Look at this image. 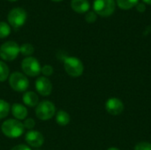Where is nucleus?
Listing matches in <instances>:
<instances>
[{"label": "nucleus", "instance_id": "nucleus-1", "mask_svg": "<svg viewBox=\"0 0 151 150\" xmlns=\"http://www.w3.org/2000/svg\"><path fill=\"white\" fill-rule=\"evenodd\" d=\"M23 123L15 118H10L4 121L1 125V131L4 136L10 139H17L24 133Z\"/></svg>", "mask_w": 151, "mask_h": 150}, {"label": "nucleus", "instance_id": "nucleus-2", "mask_svg": "<svg viewBox=\"0 0 151 150\" xmlns=\"http://www.w3.org/2000/svg\"><path fill=\"white\" fill-rule=\"evenodd\" d=\"M64 68L66 73L73 77L77 78L82 75L84 65L81 59L76 57H66L64 59Z\"/></svg>", "mask_w": 151, "mask_h": 150}, {"label": "nucleus", "instance_id": "nucleus-3", "mask_svg": "<svg viewBox=\"0 0 151 150\" xmlns=\"http://www.w3.org/2000/svg\"><path fill=\"white\" fill-rule=\"evenodd\" d=\"M35 115L40 120H49L56 115L55 104L48 100L42 101L35 107Z\"/></svg>", "mask_w": 151, "mask_h": 150}, {"label": "nucleus", "instance_id": "nucleus-4", "mask_svg": "<svg viewBox=\"0 0 151 150\" xmlns=\"http://www.w3.org/2000/svg\"><path fill=\"white\" fill-rule=\"evenodd\" d=\"M9 84L12 90L16 92H26L29 87L27 77L19 72H14L9 76Z\"/></svg>", "mask_w": 151, "mask_h": 150}, {"label": "nucleus", "instance_id": "nucleus-5", "mask_svg": "<svg viewBox=\"0 0 151 150\" xmlns=\"http://www.w3.org/2000/svg\"><path fill=\"white\" fill-rule=\"evenodd\" d=\"M27 13L26 10L21 7H16L12 9L7 15L9 25L16 29L24 26L27 21Z\"/></svg>", "mask_w": 151, "mask_h": 150}, {"label": "nucleus", "instance_id": "nucleus-6", "mask_svg": "<svg viewBox=\"0 0 151 150\" xmlns=\"http://www.w3.org/2000/svg\"><path fill=\"white\" fill-rule=\"evenodd\" d=\"M19 54V46L13 41L4 42L0 46V57L4 61H12Z\"/></svg>", "mask_w": 151, "mask_h": 150}, {"label": "nucleus", "instance_id": "nucleus-7", "mask_svg": "<svg viewBox=\"0 0 151 150\" xmlns=\"http://www.w3.org/2000/svg\"><path fill=\"white\" fill-rule=\"evenodd\" d=\"M21 69L26 76L35 77L41 73L42 66L40 62L34 57H27L21 62Z\"/></svg>", "mask_w": 151, "mask_h": 150}, {"label": "nucleus", "instance_id": "nucleus-8", "mask_svg": "<svg viewBox=\"0 0 151 150\" xmlns=\"http://www.w3.org/2000/svg\"><path fill=\"white\" fill-rule=\"evenodd\" d=\"M115 7L114 0H94L93 3L94 11L102 17L111 16L115 11Z\"/></svg>", "mask_w": 151, "mask_h": 150}, {"label": "nucleus", "instance_id": "nucleus-9", "mask_svg": "<svg viewBox=\"0 0 151 150\" xmlns=\"http://www.w3.org/2000/svg\"><path fill=\"white\" fill-rule=\"evenodd\" d=\"M35 89L38 94L42 96H48L51 94L52 91V83L47 77L42 76L36 79L35 80Z\"/></svg>", "mask_w": 151, "mask_h": 150}, {"label": "nucleus", "instance_id": "nucleus-10", "mask_svg": "<svg viewBox=\"0 0 151 150\" xmlns=\"http://www.w3.org/2000/svg\"><path fill=\"white\" fill-rule=\"evenodd\" d=\"M25 141L27 143V146L32 148H40L44 143V137L42 133L38 131L30 130L25 135Z\"/></svg>", "mask_w": 151, "mask_h": 150}, {"label": "nucleus", "instance_id": "nucleus-11", "mask_svg": "<svg viewBox=\"0 0 151 150\" xmlns=\"http://www.w3.org/2000/svg\"><path fill=\"white\" fill-rule=\"evenodd\" d=\"M124 108L125 107H124V103H122V101L116 97L109 98L107 102L105 103L106 111L112 116L120 115L123 112Z\"/></svg>", "mask_w": 151, "mask_h": 150}, {"label": "nucleus", "instance_id": "nucleus-12", "mask_svg": "<svg viewBox=\"0 0 151 150\" xmlns=\"http://www.w3.org/2000/svg\"><path fill=\"white\" fill-rule=\"evenodd\" d=\"M12 116L17 120H25L27 117V109L25 105L20 103H14L11 106Z\"/></svg>", "mask_w": 151, "mask_h": 150}, {"label": "nucleus", "instance_id": "nucleus-13", "mask_svg": "<svg viewBox=\"0 0 151 150\" xmlns=\"http://www.w3.org/2000/svg\"><path fill=\"white\" fill-rule=\"evenodd\" d=\"M71 7L77 13H85L89 11L90 4L88 0H72Z\"/></svg>", "mask_w": 151, "mask_h": 150}, {"label": "nucleus", "instance_id": "nucleus-14", "mask_svg": "<svg viewBox=\"0 0 151 150\" xmlns=\"http://www.w3.org/2000/svg\"><path fill=\"white\" fill-rule=\"evenodd\" d=\"M22 100L24 104L28 107H36L39 103V97L33 91H26L22 96Z\"/></svg>", "mask_w": 151, "mask_h": 150}, {"label": "nucleus", "instance_id": "nucleus-15", "mask_svg": "<svg viewBox=\"0 0 151 150\" xmlns=\"http://www.w3.org/2000/svg\"><path fill=\"white\" fill-rule=\"evenodd\" d=\"M70 120H71L70 115L65 111H58L57 112V114H56V122L59 126H67L70 123Z\"/></svg>", "mask_w": 151, "mask_h": 150}, {"label": "nucleus", "instance_id": "nucleus-16", "mask_svg": "<svg viewBox=\"0 0 151 150\" xmlns=\"http://www.w3.org/2000/svg\"><path fill=\"white\" fill-rule=\"evenodd\" d=\"M138 3H139V0H117L118 6L123 10H129L136 6Z\"/></svg>", "mask_w": 151, "mask_h": 150}, {"label": "nucleus", "instance_id": "nucleus-17", "mask_svg": "<svg viewBox=\"0 0 151 150\" xmlns=\"http://www.w3.org/2000/svg\"><path fill=\"white\" fill-rule=\"evenodd\" d=\"M9 73L10 70L8 65L4 62L0 61V82H4L9 79Z\"/></svg>", "mask_w": 151, "mask_h": 150}, {"label": "nucleus", "instance_id": "nucleus-18", "mask_svg": "<svg viewBox=\"0 0 151 150\" xmlns=\"http://www.w3.org/2000/svg\"><path fill=\"white\" fill-rule=\"evenodd\" d=\"M11 111L10 104L3 99H0V119L6 118Z\"/></svg>", "mask_w": 151, "mask_h": 150}, {"label": "nucleus", "instance_id": "nucleus-19", "mask_svg": "<svg viewBox=\"0 0 151 150\" xmlns=\"http://www.w3.org/2000/svg\"><path fill=\"white\" fill-rule=\"evenodd\" d=\"M34 51L35 48L31 43H24L19 46V53H21L25 57H31Z\"/></svg>", "mask_w": 151, "mask_h": 150}, {"label": "nucleus", "instance_id": "nucleus-20", "mask_svg": "<svg viewBox=\"0 0 151 150\" xmlns=\"http://www.w3.org/2000/svg\"><path fill=\"white\" fill-rule=\"evenodd\" d=\"M11 34V27L4 21H0V39L6 38Z\"/></svg>", "mask_w": 151, "mask_h": 150}, {"label": "nucleus", "instance_id": "nucleus-21", "mask_svg": "<svg viewBox=\"0 0 151 150\" xmlns=\"http://www.w3.org/2000/svg\"><path fill=\"white\" fill-rule=\"evenodd\" d=\"M53 72H54V69L51 65H45L42 67V70H41V73H42V75L44 77H49V76H51L53 74Z\"/></svg>", "mask_w": 151, "mask_h": 150}, {"label": "nucleus", "instance_id": "nucleus-22", "mask_svg": "<svg viewBox=\"0 0 151 150\" xmlns=\"http://www.w3.org/2000/svg\"><path fill=\"white\" fill-rule=\"evenodd\" d=\"M23 126H24L25 129L32 130L35 126V121L32 118H27L23 122Z\"/></svg>", "mask_w": 151, "mask_h": 150}, {"label": "nucleus", "instance_id": "nucleus-23", "mask_svg": "<svg viewBox=\"0 0 151 150\" xmlns=\"http://www.w3.org/2000/svg\"><path fill=\"white\" fill-rule=\"evenodd\" d=\"M134 150H151V143L142 141L138 144H136Z\"/></svg>", "mask_w": 151, "mask_h": 150}, {"label": "nucleus", "instance_id": "nucleus-24", "mask_svg": "<svg viewBox=\"0 0 151 150\" xmlns=\"http://www.w3.org/2000/svg\"><path fill=\"white\" fill-rule=\"evenodd\" d=\"M97 19V16H96V13L95 11H88L86 13V16H85V19L87 22L88 23H94Z\"/></svg>", "mask_w": 151, "mask_h": 150}, {"label": "nucleus", "instance_id": "nucleus-25", "mask_svg": "<svg viewBox=\"0 0 151 150\" xmlns=\"http://www.w3.org/2000/svg\"><path fill=\"white\" fill-rule=\"evenodd\" d=\"M11 150H32L30 149V147H28L27 145L25 144H19L14 146Z\"/></svg>", "mask_w": 151, "mask_h": 150}, {"label": "nucleus", "instance_id": "nucleus-26", "mask_svg": "<svg viewBox=\"0 0 151 150\" xmlns=\"http://www.w3.org/2000/svg\"><path fill=\"white\" fill-rule=\"evenodd\" d=\"M136 8H137V11H140V12H143L146 10V6H145L144 4H139L138 3V4L136 5Z\"/></svg>", "mask_w": 151, "mask_h": 150}, {"label": "nucleus", "instance_id": "nucleus-27", "mask_svg": "<svg viewBox=\"0 0 151 150\" xmlns=\"http://www.w3.org/2000/svg\"><path fill=\"white\" fill-rule=\"evenodd\" d=\"M142 1L147 4H151V0H142Z\"/></svg>", "mask_w": 151, "mask_h": 150}, {"label": "nucleus", "instance_id": "nucleus-28", "mask_svg": "<svg viewBox=\"0 0 151 150\" xmlns=\"http://www.w3.org/2000/svg\"><path fill=\"white\" fill-rule=\"evenodd\" d=\"M107 150H119L118 148H110V149H108Z\"/></svg>", "mask_w": 151, "mask_h": 150}, {"label": "nucleus", "instance_id": "nucleus-29", "mask_svg": "<svg viewBox=\"0 0 151 150\" xmlns=\"http://www.w3.org/2000/svg\"><path fill=\"white\" fill-rule=\"evenodd\" d=\"M51 1H54V2H60V1H62V0H51Z\"/></svg>", "mask_w": 151, "mask_h": 150}, {"label": "nucleus", "instance_id": "nucleus-30", "mask_svg": "<svg viewBox=\"0 0 151 150\" xmlns=\"http://www.w3.org/2000/svg\"><path fill=\"white\" fill-rule=\"evenodd\" d=\"M8 1H10V2H15V1H17V0H8Z\"/></svg>", "mask_w": 151, "mask_h": 150}]
</instances>
